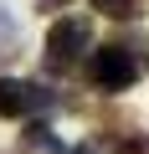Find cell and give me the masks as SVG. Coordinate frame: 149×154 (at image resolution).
<instances>
[{"instance_id":"1","label":"cell","mask_w":149,"mask_h":154,"mask_svg":"<svg viewBox=\"0 0 149 154\" xmlns=\"http://www.w3.org/2000/svg\"><path fill=\"white\" fill-rule=\"evenodd\" d=\"M144 67H149V36H118V41L93 51L88 77H93L98 93H123L144 77Z\"/></svg>"},{"instance_id":"2","label":"cell","mask_w":149,"mask_h":154,"mask_svg":"<svg viewBox=\"0 0 149 154\" xmlns=\"http://www.w3.org/2000/svg\"><path fill=\"white\" fill-rule=\"evenodd\" d=\"M82 51H93V26H88L82 16H62V21H51V31H46V67H51V72L77 67Z\"/></svg>"},{"instance_id":"3","label":"cell","mask_w":149,"mask_h":154,"mask_svg":"<svg viewBox=\"0 0 149 154\" xmlns=\"http://www.w3.org/2000/svg\"><path fill=\"white\" fill-rule=\"evenodd\" d=\"M57 103V93L21 82V77H0V118H26V113H46Z\"/></svg>"},{"instance_id":"4","label":"cell","mask_w":149,"mask_h":154,"mask_svg":"<svg viewBox=\"0 0 149 154\" xmlns=\"http://www.w3.org/2000/svg\"><path fill=\"white\" fill-rule=\"evenodd\" d=\"M93 5H98L108 21H134V16H144L149 0H93Z\"/></svg>"},{"instance_id":"5","label":"cell","mask_w":149,"mask_h":154,"mask_svg":"<svg viewBox=\"0 0 149 154\" xmlns=\"http://www.w3.org/2000/svg\"><path fill=\"white\" fill-rule=\"evenodd\" d=\"M41 149H57V139H51L46 123H31L26 128V154H41Z\"/></svg>"},{"instance_id":"6","label":"cell","mask_w":149,"mask_h":154,"mask_svg":"<svg viewBox=\"0 0 149 154\" xmlns=\"http://www.w3.org/2000/svg\"><path fill=\"white\" fill-rule=\"evenodd\" d=\"M123 154H149V134L144 139H123Z\"/></svg>"},{"instance_id":"7","label":"cell","mask_w":149,"mask_h":154,"mask_svg":"<svg viewBox=\"0 0 149 154\" xmlns=\"http://www.w3.org/2000/svg\"><path fill=\"white\" fill-rule=\"evenodd\" d=\"M57 5H72V0H41V11H57Z\"/></svg>"},{"instance_id":"8","label":"cell","mask_w":149,"mask_h":154,"mask_svg":"<svg viewBox=\"0 0 149 154\" xmlns=\"http://www.w3.org/2000/svg\"><path fill=\"white\" fill-rule=\"evenodd\" d=\"M67 154H98V149L93 144H77V149H67Z\"/></svg>"}]
</instances>
